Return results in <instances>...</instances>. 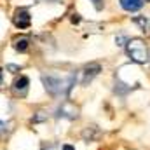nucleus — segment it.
Listing matches in <instances>:
<instances>
[{
  "mask_svg": "<svg viewBox=\"0 0 150 150\" xmlns=\"http://www.w3.org/2000/svg\"><path fill=\"white\" fill-rule=\"evenodd\" d=\"M126 51H127L129 58L136 63H145L149 59V49L142 38H131L126 44Z\"/></svg>",
  "mask_w": 150,
  "mask_h": 150,
  "instance_id": "f257e3e1",
  "label": "nucleus"
},
{
  "mask_svg": "<svg viewBox=\"0 0 150 150\" xmlns=\"http://www.w3.org/2000/svg\"><path fill=\"white\" fill-rule=\"evenodd\" d=\"M42 80H44L45 89H47L51 94H59V93L67 87V84H68V82H65V80H61V79H58V77H51V75H49V77L44 75Z\"/></svg>",
  "mask_w": 150,
  "mask_h": 150,
  "instance_id": "f03ea898",
  "label": "nucleus"
},
{
  "mask_svg": "<svg viewBox=\"0 0 150 150\" xmlns=\"http://www.w3.org/2000/svg\"><path fill=\"white\" fill-rule=\"evenodd\" d=\"M14 25L19 28V30H25V28H28L30 25H32V16H30V12L28 11H25V9H19V11H16V14H14Z\"/></svg>",
  "mask_w": 150,
  "mask_h": 150,
  "instance_id": "7ed1b4c3",
  "label": "nucleus"
},
{
  "mask_svg": "<svg viewBox=\"0 0 150 150\" xmlns=\"http://www.w3.org/2000/svg\"><path fill=\"white\" fill-rule=\"evenodd\" d=\"M101 72V67L98 65V63H93V65H89V67H86L84 68V79H82V84H89L96 75Z\"/></svg>",
  "mask_w": 150,
  "mask_h": 150,
  "instance_id": "20e7f679",
  "label": "nucleus"
},
{
  "mask_svg": "<svg viewBox=\"0 0 150 150\" xmlns=\"http://www.w3.org/2000/svg\"><path fill=\"white\" fill-rule=\"evenodd\" d=\"M120 2V7L127 12H136L143 7V2L142 0H119Z\"/></svg>",
  "mask_w": 150,
  "mask_h": 150,
  "instance_id": "39448f33",
  "label": "nucleus"
},
{
  "mask_svg": "<svg viewBox=\"0 0 150 150\" xmlns=\"http://www.w3.org/2000/svg\"><path fill=\"white\" fill-rule=\"evenodd\" d=\"M28 84H30L28 77H25V75H23V77H19V79L14 82V87H12V89H14V93H16V94L23 96V94L26 93V89H28Z\"/></svg>",
  "mask_w": 150,
  "mask_h": 150,
  "instance_id": "423d86ee",
  "label": "nucleus"
},
{
  "mask_svg": "<svg viewBox=\"0 0 150 150\" xmlns=\"http://www.w3.org/2000/svg\"><path fill=\"white\" fill-rule=\"evenodd\" d=\"M82 138H84L86 142H94V140L100 138V129H98L96 126H89V127H86V129L82 131Z\"/></svg>",
  "mask_w": 150,
  "mask_h": 150,
  "instance_id": "0eeeda50",
  "label": "nucleus"
},
{
  "mask_svg": "<svg viewBox=\"0 0 150 150\" xmlns=\"http://www.w3.org/2000/svg\"><path fill=\"white\" fill-rule=\"evenodd\" d=\"M14 47H16V51H19V52H25V51L28 49V38H26V37L18 38V40L14 42Z\"/></svg>",
  "mask_w": 150,
  "mask_h": 150,
  "instance_id": "6e6552de",
  "label": "nucleus"
},
{
  "mask_svg": "<svg viewBox=\"0 0 150 150\" xmlns=\"http://www.w3.org/2000/svg\"><path fill=\"white\" fill-rule=\"evenodd\" d=\"M134 21H136L138 25H142V28H143V32L147 30V26H149V21H147V19H140V18H136Z\"/></svg>",
  "mask_w": 150,
  "mask_h": 150,
  "instance_id": "1a4fd4ad",
  "label": "nucleus"
},
{
  "mask_svg": "<svg viewBox=\"0 0 150 150\" xmlns=\"http://www.w3.org/2000/svg\"><path fill=\"white\" fill-rule=\"evenodd\" d=\"M91 2L94 4V7H96V9H101V5H103V4H101L103 0H91Z\"/></svg>",
  "mask_w": 150,
  "mask_h": 150,
  "instance_id": "9d476101",
  "label": "nucleus"
},
{
  "mask_svg": "<svg viewBox=\"0 0 150 150\" xmlns=\"http://www.w3.org/2000/svg\"><path fill=\"white\" fill-rule=\"evenodd\" d=\"M44 119H45V115H42V112H38V115L33 119V120H35V122H38V120H44Z\"/></svg>",
  "mask_w": 150,
  "mask_h": 150,
  "instance_id": "9b49d317",
  "label": "nucleus"
},
{
  "mask_svg": "<svg viewBox=\"0 0 150 150\" xmlns=\"http://www.w3.org/2000/svg\"><path fill=\"white\" fill-rule=\"evenodd\" d=\"M63 150H75L72 145H63Z\"/></svg>",
  "mask_w": 150,
  "mask_h": 150,
  "instance_id": "f8f14e48",
  "label": "nucleus"
},
{
  "mask_svg": "<svg viewBox=\"0 0 150 150\" xmlns=\"http://www.w3.org/2000/svg\"><path fill=\"white\" fill-rule=\"evenodd\" d=\"M2 77H4V74H2V70H0V84H2Z\"/></svg>",
  "mask_w": 150,
  "mask_h": 150,
  "instance_id": "ddd939ff",
  "label": "nucleus"
}]
</instances>
